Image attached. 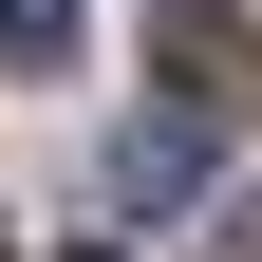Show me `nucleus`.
<instances>
[{"instance_id": "f257e3e1", "label": "nucleus", "mask_w": 262, "mask_h": 262, "mask_svg": "<svg viewBox=\"0 0 262 262\" xmlns=\"http://www.w3.org/2000/svg\"><path fill=\"white\" fill-rule=\"evenodd\" d=\"M206 187V113H131L113 131V206H187Z\"/></svg>"}, {"instance_id": "f03ea898", "label": "nucleus", "mask_w": 262, "mask_h": 262, "mask_svg": "<svg viewBox=\"0 0 262 262\" xmlns=\"http://www.w3.org/2000/svg\"><path fill=\"white\" fill-rule=\"evenodd\" d=\"M0 56H19V75H56V56H75V0H0Z\"/></svg>"}, {"instance_id": "7ed1b4c3", "label": "nucleus", "mask_w": 262, "mask_h": 262, "mask_svg": "<svg viewBox=\"0 0 262 262\" xmlns=\"http://www.w3.org/2000/svg\"><path fill=\"white\" fill-rule=\"evenodd\" d=\"M225 262H262V187H244V206H225Z\"/></svg>"}]
</instances>
